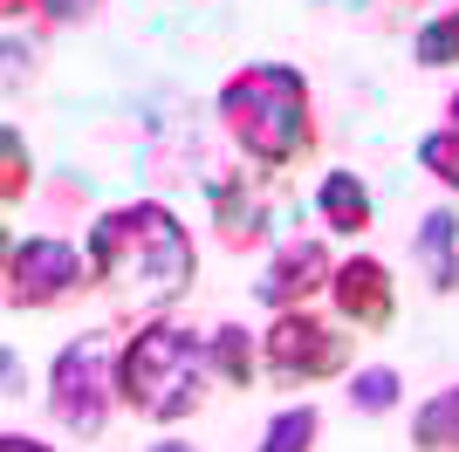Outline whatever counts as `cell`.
I'll return each mask as SVG.
<instances>
[{
  "mask_svg": "<svg viewBox=\"0 0 459 452\" xmlns=\"http://www.w3.org/2000/svg\"><path fill=\"white\" fill-rule=\"evenodd\" d=\"M336 254H329L323 240H288L281 254H274L268 267H261V282H254V295H261V309H308L316 295H329V282H336Z\"/></svg>",
  "mask_w": 459,
  "mask_h": 452,
  "instance_id": "ba28073f",
  "label": "cell"
},
{
  "mask_svg": "<svg viewBox=\"0 0 459 452\" xmlns=\"http://www.w3.org/2000/svg\"><path fill=\"white\" fill-rule=\"evenodd\" d=\"M411 62H419V69H453L459 62V7L432 14L419 35H411Z\"/></svg>",
  "mask_w": 459,
  "mask_h": 452,
  "instance_id": "2e32d148",
  "label": "cell"
},
{
  "mask_svg": "<svg viewBox=\"0 0 459 452\" xmlns=\"http://www.w3.org/2000/svg\"><path fill=\"white\" fill-rule=\"evenodd\" d=\"M76 288H96L90 247H69L56 233H35V240L7 247V309H56Z\"/></svg>",
  "mask_w": 459,
  "mask_h": 452,
  "instance_id": "8992f818",
  "label": "cell"
},
{
  "mask_svg": "<svg viewBox=\"0 0 459 452\" xmlns=\"http://www.w3.org/2000/svg\"><path fill=\"white\" fill-rule=\"evenodd\" d=\"M28 186H35V158H28L21 131L7 124V131H0V206H21V199H28Z\"/></svg>",
  "mask_w": 459,
  "mask_h": 452,
  "instance_id": "e0dca14e",
  "label": "cell"
},
{
  "mask_svg": "<svg viewBox=\"0 0 459 452\" xmlns=\"http://www.w3.org/2000/svg\"><path fill=\"white\" fill-rule=\"evenodd\" d=\"M206 192H212V220H220V240L227 247H254L261 233H268V206H261V192H247V178L212 171Z\"/></svg>",
  "mask_w": 459,
  "mask_h": 452,
  "instance_id": "9c48e42d",
  "label": "cell"
},
{
  "mask_svg": "<svg viewBox=\"0 0 459 452\" xmlns=\"http://www.w3.org/2000/svg\"><path fill=\"white\" fill-rule=\"evenodd\" d=\"M343 7H364V0H343Z\"/></svg>",
  "mask_w": 459,
  "mask_h": 452,
  "instance_id": "cb8c5ba5",
  "label": "cell"
},
{
  "mask_svg": "<svg viewBox=\"0 0 459 452\" xmlns=\"http://www.w3.org/2000/svg\"><path fill=\"white\" fill-rule=\"evenodd\" d=\"M411 452H459V384L432 391L411 412Z\"/></svg>",
  "mask_w": 459,
  "mask_h": 452,
  "instance_id": "4fadbf2b",
  "label": "cell"
},
{
  "mask_svg": "<svg viewBox=\"0 0 459 452\" xmlns=\"http://www.w3.org/2000/svg\"><path fill=\"white\" fill-rule=\"evenodd\" d=\"M28 7H41V0H0V14H7V21H21Z\"/></svg>",
  "mask_w": 459,
  "mask_h": 452,
  "instance_id": "44dd1931",
  "label": "cell"
},
{
  "mask_svg": "<svg viewBox=\"0 0 459 452\" xmlns=\"http://www.w3.org/2000/svg\"><path fill=\"white\" fill-rule=\"evenodd\" d=\"M220 124L261 171H295L316 158V96L288 62H247L220 83Z\"/></svg>",
  "mask_w": 459,
  "mask_h": 452,
  "instance_id": "7a4b0ae2",
  "label": "cell"
},
{
  "mask_svg": "<svg viewBox=\"0 0 459 452\" xmlns=\"http://www.w3.org/2000/svg\"><path fill=\"white\" fill-rule=\"evenodd\" d=\"M117 350L110 329H90V336L62 343L56 363H48V412H56V425L69 439H103V425H110V412L124 404L117 397Z\"/></svg>",
  "mask_w": 459,
  "mask_h": 452,
  "instance_id": "277c9868",
  "label": "cell"
},
{
  "mask_svg": "<svg viewBox=\"0 0 459 452\" xmlns=\"http://www.w3.org/2000/svg\"><path fill=\"white\" fill-rule=\"evenodd\" d=\"M419 267H425V282L439 288V295H453V288H459V213L453 206L425 213V226H419Z\"/></svg>",
  "mask_w": 459,
  "mask_h": 452,
  "instance_id": "8fae6325",
  "label": "cell"
},
{
  "mask_svg": "<svg viewBox=\"0 0 459 452\" xmlns=\"http://www.w3.org/2000/svg\"><path fill=\"white\" fill-rule=\"evenodd\" d=\"M329 301H336V322H350L357 336H384L398 322V282L377 254H350L329 282Z\"/></svg>",
  "mask_w": 459,
  "mask_h": 452,
  "instance_id": "52a82bcc",
  "label": "cell"
},
{
  "mask_svg": "<svg viewBox=\"0 0 459 452\" xmlns=\"http://www.w3.org/2000/svg\"><path fill=\"white\" fill-rule=\"evenodd\" d=\"M446 117H453V131H459V90H453V103H446Z\"/></svg>",
  "mask_w": 459,
  "mask_h": 452,
  "instance_id": "603a6c76",
  "label": "cell"
},
{
  "mask_svg": "<svg viewBox=\"0 0 459 452\" xmlns=\"http://www.w3.org/2000/svg\"><path fill=\"white\" fill-rule=\"evenodd\" d=\"M144 452H192L186 439H158V446H144Z\"/></svg>",
  "mask_w": 459,
  "mask_h": 452,
  "instance_id": "7402d4cb",
  "label": "cell"
},
{
  "mask_svg": "<svg viewBox=\"0 0 459 452\" xmlns=\"http://www.w3.org/2000/svg\"><path fill=\"white\" fill-rule=\"evenodd\" d=\"M41 14L69 28V21H96V14H103V0H41Z\"/></svg>",
  "mask_w": 459,
  "mask_h": 452,
  "instance_id": "d6986e66",
  "label": "cell"
},
{
  "mask_svg": "<svg viewBox=\"0 0 459 452\" xmlns=\"http://www.w3.org/2000/svg\"><path fill=\"white\" fill-rule=\"evenodd\" d=\"M90 267H96V288L124 295L137 316H165L199 282V247H192L172 206L131 199V206H110L90 226Z\"/></svg>",
  "mask_w": 459,
  "mask_h": 452,
  "instance_id": "6da1fadb",
  "label": "cell"
},
{
  "mask_svg": "<svg viewBox=\"0 0 459 452\" xmlns=\"http://www.w3.org/2000/svg\"><path fill=\"white\" fill-rule=\"evenodd\" d=\"M398 397H404V377L391 370V363H370V370H350V404L364 418H384V412H398Z\"/></svg>",
  "mask_w": 459,
  "mask_h": 452,
  "instance_id": "9a60e30c",
  "label": "cell"
},
{
  "mask_svg": "<svg viewBox=\"0 0 459 452\" xmlns=\"http://www.w3.org/2000/svg\"><path fill=\"white\" fill-rule=\"evenodd\" d=\"M0 452H56V446H41V439H28V432H7V439H0Z\"/></svg>",
  "mask_w": 459,
  "mask_h": 452,
  "instance_id": "ffe728a7",
  "label": "cell"
},
{
  "mask_svg": "<svg viewBox=\"0 0 459 452\" xmlns=\"http://www.w3.org/2000/svg\"><path fill=\"white\" fill-rule=\"evenodd\" d=\"M316 439H323V412L316 404H288V412L268 418L261 452H316Z\"/></svg>",
  "mask_w": 459,
  "mask_h": 452,
  "instance_id": "5bb4252c",
  "label": "cell"
},
{
  "mask_svg": "<svg viewBox=\"0 0 459 452\" xmlns=\"http://www.w3.org/2000/svg\"><path fill=\"white\" fill-rule=\"evenodd\" d=\"M350 322H329L316 309H281V316L261 329V363L281 391H308V384H329V377L350 370Z\"/></svg>",
  "mask_w": 459,
  "mask_h": 452,
  "instance_id": "5b68a950",
  "label": "cell"
},
{
  "mask_svg": "<svg viewBox=\"0 0 459 452\" xmlns=\"http://www.w3.org/2000/svg\"><path fill=\"white\" fill-rule=\"evenodd\" d=\"M206 343H212V377L233 384V391H247L254 377L268 370V363H261V336H247V322H220Z\"/></svg>",
  "mask_w": 459,
  "mask_h": 452,
  "instance_id": "7c38bea8",
  "label": "cell"
},
{
  "mask_svg": "<svg viewBox=\"0 0 459 452\" xmlns=\"http://www.w3.org/2000/svg\"><path fill=\"white\" fill-rule=\"evenodd\" d=\"M316 213H323L329 233H364V226L377 220L370 186L357 178V171H323V186H316Z\"/></svg>",
  "mask_w": 459,
  "mask_h": 452,
  "instance_id": "30bf717a",
  "label": "cell"
},
{
  "mask_svg": "<svg viewBox=\"0 0 459 452\" xmlns=\"http://www.w3.org/2000/svg\"><path fill=\"white\" fill-rule=\"evenodd\" d=\"M419 165L459 199V131H453V124H446V131H432V137H419Z\"/></svg>",
  "mask_w": 459,
  "mask_h": 452,
  "instance_id": "ac0fdd59",
  "label": "cell"
},
{
  "mask_svg": "<svg viewBox=\"0 0 459 452\" xmlns=\"http://www.w3.org/2000/svg\"><path fill=\"white\" fill-rule=\"evenodd\" d=\"M206 384H212V343L178 329V322L152 316L124 343V357H117V397H124V412L152 418V425H178L206 404Z\"/></svg>",
  "mask_w": 459,
  "mask_h": 452,
  "instance_id": "3957f363",
  "label": "cell"
}]
</instances>
